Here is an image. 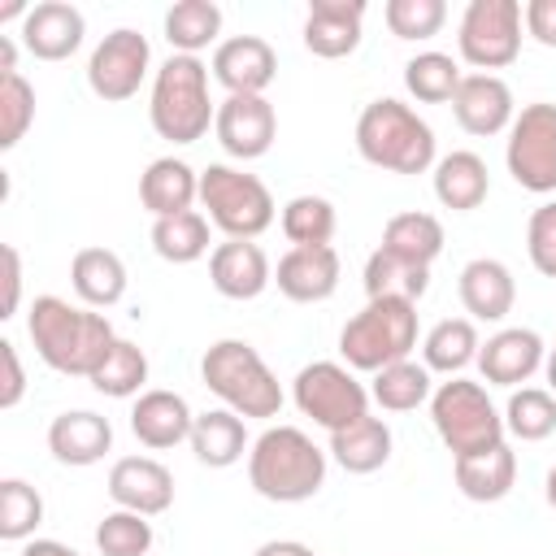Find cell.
<instances>
[{
  "label": "cell",
  "instance_id": "cell-1",
  "mask_svg": "<svg viewBox=\"0 0 556 556\" xmlns=\"http://www.w3.org/2000/svg\"><path fill=\"white\" fill-rule=\"evenodd\" d=\"M26 330H30L39 361L48 369L74 374V378H91L117 343L104 313L78 308L61 295H35V304L26 313Z\"/></svg>",
  "mask_w": 556,
  "mask_h": 556
},
{
  "label": "cell",
  "instance_id": "cell-2",
  "mask_svg": "<svg viewBox=\"0 0 556 556\" xmlns=\"http://www.w3.org/2000/svg\"><path fill=\"white\" fill-rule=\"evenodd\" d=\"M248 482L269 504L313 500L326 482V452L300 426H269L248 452Z\"/></svg>",
  "mask_w": 556,
  "mask_h": 556
},
{
  "label": "cell",
  "instance_id": "cell-3",
  "mask_svg": "<svg viewBox=\"0 0 556 556\" xmlns=\"http://www.w3.org/2000/svg\"><path fill=\"white\" fill-rule=\"evenodd\" d=\"M356 152L387 174H426L434 165V130L404 100H369L356 117Z\"/></svg>",
  "mask_w": 556,
  "mask_h": 556
},
{
  "label": "cell",
  "instance_id": "cell-4",
  "mask_svg": "<svg viewBox=\"0 0 556 556\" xmlns=\"http://www.w3.org/2000/svg\"><path fill=\"white\" fill-rule=\"evenodd\" d=\"M152 130L169 143H195L208 135L217 122V109L208 100V65L200 56L174 52L152 83V104H148Z\"/></svg>",
  "mask_w": 556,
  "mask_h": 556
},
{
  "label": "cell",
  "instance_id": "cell-5",
  "mask_svg": "<svg viewBox=\"0 0 556 556\" xmlns=\"http://www.w3.org/2000/svg\"><path fill=\"white\" fill-rule=\"evenodd\" d=\"M204 387L239 417H278L282 387L248 339H217L200 361Z\"/></svg>",
  "mask_w": 556,
  "mask_h": 556
},
{
  "label": "cell",
  "instance_id": "cell-6",
  "mask_svg": "<svg viewBox=\"0 0 556 556\" xmlns=\"http://www.w3.org/2000/svg\"><path fill=\"white\" fill-rule=\"evenodd\" d=\"M413 348H417V304L408 300H369L339 330V352L348 369H365V374L408 361Z\"/></svg>",
  "mask_w": 556,
  "mask_h": 556
},
{
  "label": "cell",
  "instance_id": "cell-7",
  "mask_svg": "<svg viewBox=\"0 0 556 556\" xmlns=\"http://www.w3.org/2000/svg\"><path fill=\"white\" fill-rule=\"evenodd\" d=\"M430 421L439 430V439L447 443L452 460L460 456H478V452H491L504 443V417L495 413L491 395L482 382H469V378H452V382H439L434 395H430Z\"/></svg>",
  "mask_w": 556,
  "mask_h": 556
},
{
  "label": "cell",
  "instance_id": "cell-8",
  "mask_svg": "<svg viewBox=\"0 0 556 556\" xmlns=\"http://www.w3.org/2000/svg\"><path fill=\"white\" fill-rule=\"evenodd\" d=\"M200 204L208 208V222L226 239H256L274 226V195L256 174H243L235 165H208L200 169Z\"/></svg>",
  "mask_w": 556,
  "mask_h": 556
},
{
  "label": "cell",
  "instance_id": "cell-9",
  "mask_svg": "<svg viewBox=\"0 0 556 556\" xmlns=\"http://www.w3.org/2000/svg\"><path fill=\"white\" fill-rule=\"evenodd\" d=\"M460 56L478 70H504L521 52V4L517 0H469L456 30Z\"/></svg>",
  "mask_w": 556,
  "mask_h": 556
},
{
  "label": "cell",
  "instance_id": "cell-10",
  "mask_svg": "<svg viewBox=\"0 0 556 556\" xmlns=\"http://www.w3.org/2000/svg\"><path fill=\"white\" fill-rule=\"evenodd\" d=\"M295 408L326 426L330 434L369 417V387L356 382V374L339 361H313L295 374Z\"/></svg>",
  "mask_w": 556,
  "mask_h": 556
},
{
  "label": "cell",
  "instance_id": "cell-11",
  "mask_svg": "<svg viewBox=\"0 0 556 556\" xmlns=\"http://www.w3.org/2000/svg\"><path fill=\"white\" fill-rule=\"evenodd\" d=\"M504 161L521 191H534V195L556 191V104L534 100L513 117Z\"/></svg>",
  "mask_w": 556,
  "mask_h": 556
},
{
  "label": "cell",
  "instance_id": "cell-12",
  "mask_svg": "<svg viewBox=\"0 0 556 556\" xmlns=\"http://www.w3.org/2000/svg\"><path fill=\"white\" fill-rule=\"evenodd\" d=\"M148 61H152V48L139 30L130 26H117L109 30L96 48H91V61H87V87L104 100V104H122L139 91L143 74H148Z\"/></svg>",
  "mask_w": 556,
  "mask_h": 556
},
{
  "label": "cell",
  "instance_id": "cell-13",
  "mask_svg": "<svg viewBox=\"0 0 556 556\" xmlns=\"http://www.w3.org/2000/svg\"><path fill=\"white\" fill-rule=\"evenodd\" d=\"M217 143L239 156V161H256L274 148V135H278V113L265 96H226L217 104Z\"/></svg>",
  "mask_w": 556,
  "mask_h": 556
},
{
  "label": "cell",
  "instance_id": "cell-14",
  "mask_svg": "<svg viewBox=\"0 0 556 556\" xmlns=\"http://www.w3.org/2000/svg\"><path fill=\"white\" fill-rule=\"evenodd\" d=\"M278 74V56L261 35H230L213 48V78L226 96H265Z\"/></svg>",
  "mask_w": 556,
  "mask_h": 556
},
{
  "label": "cell",
  "instance_id": "cell-15",
  "mask_svg": "<svg viewBox=\"0 0 556 556\" xmlns=\"http://www.w3.org/2000/svg\"><path fill=\"white\" fill-rule=\"evenodd\" d=\"M452 113H456V126L465 135H500L513 126V91L500 74H465L456 96H452Z\"/></svg>",
  "mask_w": 556,
  "mask_h": 556
},
{
  "label": "cell",
  "instance_id": "cell-16",
  "mask_svg": "<svg viewBox=\"0 0 556 556\" xmlns=\"http://www.w3.org/2000/svg\"><path fill=\"white\" fill-rule=\"evenodd\" d=\"M109 495L117 508L156 517L174 504V473L152 456H122L109 469Z\"/></svg>",
  "mask_w": 556,
  "mask_h": 556
},
{
  "label": "cell",
  "instance_id": "cell-17",
  "mask_svg": "<svg viewBox=\"0 0 556 556\" xmlns=\"http://www.w3.org/2000/svg\"><path fill=\"white\" fill-rule=\"evenodd\" d=\"M208 278L226 300H256L274 282V269H269V256L261 243L226 239L208 252Z\"/></svg>",
  "mask_w": 556,
  "mask_h": 556
},
{
  "label": "cell",
  "instance_id": "cell-18",
  "mask_svg": "<svg viewBox=\"0 0 556 556\" xmlns=\"http://www.w3.org/2000/svg\"><path fill=\"white\" fill-rule=\"evenodd\" d=\"M543 339L526 326H508V330H495L482 348H478V369H482V382L491 387H517L526 378L539 374L543 365Z\"/></svg>",
  "mask_w": 556,
  "mask_h": 556
},
{
  "label": "cell",
  "instance_id": "cell-19",
  "mask_svg": "<svg viewBox=\"0 0 556 556\" xmlns=\"http://www.w3.org/2000/svg\"><path fill=\"white\" fill-rule=\"evenodd\" d=\"M83 35H87V22L65 0H43V4H35L22 17V43H26V52L35 61H65V56H74Z\"/></svg>",
  "mask_w": 556,
  "mask_h": 556
},
{
  "label": "cell",
  "instance_id": "cell-20",
  "mask_svg": "<svg viewBox=\"0 0 556 556\" xmlns=\"http://www.w3.org/2000/svg\"><path fill=\"white\" fill-rule=\"evenodd\" d=\"M274 282L295 304H321L339 287V252L330 243H321V248H291L278 261Z\"/></svg>",
  "mask_w": 556,
  "mask_h": 556
},
{
  "label": "cell",
  "instance_id": "cell-21",
  "mask_svg": "<svg viewBox=\"0 0 556 556\" xmlns=\"http://www.w3.org/2000/svg\"><path fill=\"white\" fill-rule=\"evenodd\" d=\"M361 22H365V0H313L304 17V48L313 56L339 61L356 52Z\"/></svg>",
  "mask_w": 556,
  "mask_h": 556
},
{
  "label": "cell",
  "instance_id": "cell-22",
  "mask_svg": "<svg viewBox=\"0 0 556 556\" xmlns=\"http://www.w3.org/2000/svg\"><path fill=\"white\" fill-rule=\"evenodd\" d=\"M456 291H460L469 321H504L513 313V300H517V282H513L508 265L495 256H473L460 269Z\"/></svg>",
  "mask_w": 556,
  "mask_h": 556
},
{
  "label": "cell",
  "instance_id": "cell-23",
  "mask_svg": "<svg viewBox=\"0 0 556 556\" xmlns=\"http://www.w3.org/2000/svg\"><path fill=\"white\" fill-rule=\"evenodd\" d=\"M191 426H195V413L187 408V400L178 391H161V387L143 391L130 408V430L152 452L178 447L182 439H191Z\"/></svg>",
  "mask_w": 556,
  "mask_h": 556
},
{
  "label": "cell",
  "instance_id": "cell-24",
  "mask_svg": "<svg viewBox=\"0 0 556 556\" xmlns=\"http://www.w3.org/2000/svg\"><path fill=\"white\" fill-rule=\"evenodd\" d=\"M109 447H113V426H109V417H100L91 408L61 413L48 426V452L61 465H96Z\"/></svg>",
  "mask_w": 556,
  "mask_h": 556
},
{
  "label": "cell",
  "instance_id": "cell-25",
  "mask_svg": "<svg viewBox=\"0 0 556 556\" xmlns=\"http://www.w3.org/2000/svg\"><path fill=\"white\" fill-rule=\"evenodd\" d=\"M139 200L152 217H178L200 200V174L178 156H156L139 178Z\"/></svg>",
  "mask_w": 556,
  "mask_h": 556
},
{
  "label": "cell",
  "instance_id": "cell-26",
  "mask_svg": "<svg viewBox=\"0 0 556 556\" xmlns=\"http://www.w3.org/2000/svg\"><path fill=\"white\" fill-rule=\"evenodd\" d=\"M70 282L87 308H113L126 295V265L113 248H83L70 261Z\"/></svg>",
  "mask_w": 556,
  "mask_h": 556
},
{
  "label": "cell",
  "instance_id": "cell-27",
  "mask_svg": "<svg viewBox=\"0 0 556 556\" xmlns=\"http://www.w3.org/2000/svg\"><path fill=\"white\" fill-rule=\"evenodd\" d=\"M452 473H456V486L465 500L473 504H495L513 491L517 482V456L508 443L491 447V452H478V456H460L452 460Z\"/></svg>",
  "mask_w": 556,
  "mask_h": 556
},
{
  "label": "cell",
  "instance_id": "cell-28",
  "mask_svg": "<svg viewBox=\"0 0 556 556\" xmlns=\"http://www.w3.org/2000/svg\"><path fill=\"white\" fill-rule=\"evenodd\" d=\"M491 191V174H486V161L478 152H447L439 165H434V195L443 208L452 213H473Z\"/></svg>",
  "mask_w": 556,
  "mask_h": 556
},
{
  "label": "cell",
  "instance_id": "cell-29",
  "mask_svg": "<svg viewBox=\"0 0 556 556\" xmlns=\"http://www.w3.org/2000/svg\"><path fill=\"white\" fill-rule=\"evenodd\" d=\"M187 443H191V452H195L200 465L226 469V465H235V460L243 456L248 430H243V417H239V413H230V408H208V413L195 417Z\"/></svg>",
  "mask_w": 556,
  "mask_h": 556
},
{
  "label": "cell",
  "instance_id": "cell-30",
  "mask_svg": "<svg viewBox=\"0 0 556 556\" xmlns=\"http://www.w3.org/2000/svg\"><path fill=\"white\" fill-rule=\"evenodd\" d=\"M330 456L348 473H374L391 460V430L382 417H361L330 434Z\"/></svg>",
  "mask_w": 556,
  "mask_h": 556
},
{
  "label": "cell",
  "instance_id": "cell-31",
  "mask_svg": "<svg viewBox=\"0 0 556 556\" xmlns=\"http://www.w3.org/2000/svg\"><path fill=\"white\" fill-rule=\"evenodd\" d=\"M430 287V269L426 265H413L387 248H378L369 261H365V295L369 300H408L417 304Z\"/></svg>",
  "mask_w": 556,
  "mask_h": 556
},
{
  "label": "cell",
  "instance_id": "cell-32",
  "mask_svg": "<svg viewBox=\"0 0 556 556\" xmlns=\"http://www.w3.org/2000/svg\"><path fill=\"white\" fill-rule=\"evenodd\" d=\"M478 326L469 317H443L421 339V365L434 374H460L469 361H478Z\"/></svg>",
  "mask_w": 556,
  "mask_h": 556
},
{
  "label": "cell",
  "instance_id": "cell-33",
  "mask_svg": "<svg viewBox=\"0 0 556 556\" xmlns=\"http://www.w3.org/2000/svg\"><path fill=\"white\" fill-rule=\"evenodd\" d=\"M382 248L413 261V265H426L443 252V222L434 213H395L387 226H382Z\"/></svg>",
  "mask_w": 556,
  "mask_h": 556
},
{
  "label": "cell",
  "instance_id": "cell-34",
  "mask_svg": "<svg viewBox=\"0 0 556 556\" xmlns=\"http://www.w3.org/2000/svg\"><path fill=\"white\" fill-rule=\"evenodd\" d=\"M152 248L169 265H191L208 252V217L187 208L178 217H156L152 222Z\"/></svg>",
  "mask_w": 556,
  "mask_h": 556
},
{
  "label": "cell",
  "instance_id": "cell-35",
  "mask_svg": "<svg viewBox=\"0 0 556 556\" xmlns=\"http://www.w3.org/2000/svg\"><path fill=\"white\" fill-rule=\"evenodd\" d=\"M222 35V9L213 0H178L165 13V39L169 48H178L182 56H195L200 48H208Z\"/></svg>",
  "mask_w": 556,
  "mask_h": 556
},
{
  "label": "cell",
  "instance_id": "cell-36",
  "mask_svg": "<svg viewBox=\"0 0 556 556\" xmlns=\"http://www.w3.org/2000/svg\"><path fill=\"white\" fill-rule=\"evenodd\" d=\"M430 395H434L430 369L417 365V361H395V365L378 369L374 382H369V400H378L387 413H408V408L426 404Z\"/></svg>",
  "mask_w": 556,
  "mask_h": 556
},
{
  "label": "cell",
  "instance_id": "cell-37",
  "mask_svg": "<svg viewBox=\"0 0 556 556\" xmlns=\"http://www.w3.org/2000/svg\"><path fill=\"white\" fill-rule=\"evenodd\" d=\"M334 204L326 195H295L282 204V235L291 239V248H321L334 239Z\"/></svg>",
  "mask_w": 556,
  "mask_h": 556
},
{
  "label": "cell",
  "instance_id": "cell-38",
  "mask_svg": "<svg viewBox=\"0 0 556 556\" xmlns=\"http://www.w3.org/2000/svg\"><path fill=\"white\" fill-rule=\"evenodd\" d=\"M100 395H113V400H126V395H143V382H148V356L139 343L130 339H117L113 352L104 356V365L87 378Z\"/></svg>",
  "mask_w": 556,
  "mask_h": 556
},
{
  "label": "cell",
  "instance_id": "cell-39",
  "mask_svg": "<svg viewBox=\"0 0 556 556\" xmlns=\"http://www.w3.org/2000/svg\"><path fill=\"white\" fill-rule=\"evenodd\" d=\"M460 65L447 56V52H417L408 65H404V87L408 96H417L421 104H447L460 87Z\"/></svg>",
  "mask_w": 556,
  "mask_h": 556
},
{
  "label": "cell",
  "instance_id": "cell-40",
  "mask_svg": "<svg viewBox=\"0 0 556 556\" xmlns=\"http://www.w3.org/2000/svg\"><path fill=\"white\" fill-rule=\"evenodd\" d=\"M504 430L517 434L521 443H539L556 430V395L543 387H521L508 395L504 408Z\"/></svg>",
  "mask_w": 556,
  "mask_h": 556
},
{
  "label": "cell",
  "instance_id": "cell-41",
  "mask_svg": "<svg viewBox=\"0 0 556 556\" xmlns=\"http://www.w3.org/2000/svg\"><path fill=\"white\" fill-rule=\"evenodd\" d=\"M43 521V500L30 482L4 478L0 482V539L4 543H26Z\"/></svg>",
  "mask_w": 556,
  "mask_h": 556
},
{
  "label": "cell",
  "instance_id": "cell-42",
  "mask_svg": "<svg viewBox=\"0 0 556 556\" xmlns=\"http://www.w3.org/2000/svg\"><path fill=\"white\" fill-rule=\"evenodd\" d=\"M96 547H100V556H148L152 526L143 513H130V508L104 513L96 526Z\"/></svg>",
  "mask_w": 556,
  "mask_h": 556
},
{
  "label": "cell",
  "instance_id": "cell-43",
  "mask_svg": "<svg viewBox=\"0 0 556 556\" xmlns=\"http://www.w3.org/2000/svg\"><path fill=\"white\" fill-rule=\"evenodd\" d=\"M382 17L395 39H430L447 22V4L443 0H387Z\"/></svg>",
  "mask_w": 556,
  "mask_h": 556
},
{
  "label": "cell",
  "instance_id": "cell-44",
  "mask_svg": "<svg viewBox=\"0 0 556 556\" xmlns=\"http://www.w3.org/2000/svg\"><path fill=\"white\" fill-rule=\"evenodd\" d=\"M35 122V87L22 74H4L0 78V148H17L22 135Z\"/></svg>",
  "mask_w": 556,
  "mask_h": 556
},
{
  "label": "cell",
  "instance_id": "cell-45",
  "mask_svg": "<svg viewBox=\"0 0 556 556\" xmlns=\"http://www.w3.org/2000/svg\"><path fill=\"white\" fill-rule=\"evenodd\" d=\"M526 252H530V265H534L543 278H556V200H547V204H539V208L530 213Z\"/></svg>",
  "mask_w": 556,
  "mask_h": 556
},
{
  "label": "cell",
  "instance_id": "cell-46",
  "mask_svg": "<svg viewBox=\"0 0 556 556\" xmlns=\"http://www.w3.org/2000/svg\"><path fill=\"white\" fill-rule=\"evenodd\" d=\"M521 22H526L530 39H539L543 48H556V0H530L521 9Z\"/></svg>",
  "mask_w": 556,
  "mask_h": 556
},
{
  "label": "cell",
  "instance_id": "cell-47",
  "mask_svg": "<svg viewBox=\"0 0 556 556\" xmlns=\"http://www.w3.org/2000/svg\"><path fill=\"white\" fill-rule=\"evenodd\" d=\"M0 365H4V382H0V408H13V404L26 395V374H22L17 348H13L9 339L0 343Z\"/></svg>",
  "mask_w": 556,
  "mask_h": 556
},
{
  "label": "cell",
  "instance_id": "cell-48",
  "mask_svg": "<svg viewBox=\"0 0 556 556\" xmlns=\"http://www.w3.org/2000/svg\"><path fill=\"white\" fill-rule=\"evenodd\" d=\"M4 256V300H0V317H13L17 313V300H22V252L13 243L0 248Z\"/></svg>",
  "mask_w": 556,
  "mask_h": 556
},
{
  "label": "cell",
  "instance_id": "cell-49",
  "mask_svg": "<svg viewBox=\"0 0 556 556\" xmlns=\"http://www.w3.org/2000/svg\"><path fill=\"white\" fill-rule=\"evenodd\" d=\"M256 556H317V552L304 547V543H295V539H274V543H261Z\"/></svg>",
  "mask_w": 556,
  "mask_h": 556
},
{
  "label": "cell",
  "instance_id": "cell-50",
  "mask_svg": "<svg viewBox=\"0 0 556 556\" xmlns=\"http://www.w3.org/2000/svg\"><path fill=\"white\" fill-rule=\"evenodd\" d=\"M22 556H78V552L70 543H61V539H30L22 547Z\"/></svg>",
  "mask_w": 556,
  "mask_h": 556
},
{
  "label": "cell",
  "instance_id": "cell-51",
  "mask_svg": "<svg viewBox=\"0 0 556 556\" xmlns=\"http://www.w3.org/2000/svg\"><path fill=\"white\" fill-rule=\"evenodd\" d=\"M4 74H17V43L9 35H0V78Z\"/></svg>",
  "mask_w": 556,
  "mask_h": 556
},
{
  "label": "cell",
  "instance_id": "cell-52",
  "mask_svg": "<svg viewBox=\"0 0 556 556\" xmlns=\"http://www.w3.org/2000/svg\"><path fill=\"white\" fill-rule=\"evenodd\" d=\"M543 369H547V387H552V395H556V348L547 352V361H543Z\"/></svg>",
  "mask_w": 556,
  "mask_h": 556
},
{
  "label": "cell",
  "instance_id": "cell-53",
  "mask_svg": "<svg viewBox=\"0 0 556 556\" xmlns=\"http://www.w3.org/2000/svg\"><path fill=\"white\" fill-rule=\"evenodd\" d=\"M547 504H552V508H556V465H552V469H547Z\"/></svg>",
  "mask_w": 556,
  "mask_h": 556
}]
</instances>
